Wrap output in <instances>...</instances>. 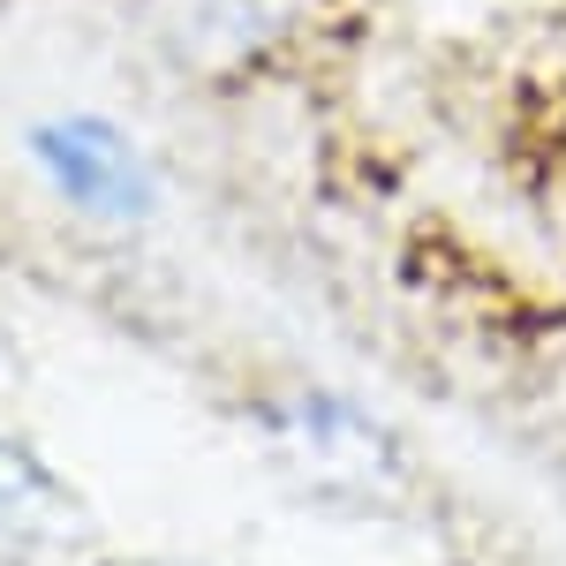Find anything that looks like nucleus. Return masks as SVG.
Segmentation results:
<instances>
[{
    "label": "nucleus",
    "mask_w": 566,
    "mask_h": 566,
    "mask_svg": "<svg viewBox=\"0 0 566 566\" xmlns=\"http://www.w3.org/2000/svg\"><path fill=\"white\" fill-rule=\"evenodd\" d=\"M317 0H144L159 61L197 84H234L310 31Z\"/></svg>",
    "instance_id": "nucleus-2"
},
{
    "label": "nucleus",
    "mask_w": 566,
    "mask_h": 566,
    "mask_svg": "<svg viewBox=\"0 0 566 566\" xmlns=\"http://www.w3.org/2000/svg\"><path fill=\"white\" fill-rule=\"evenodd\" d=\"M242 431L264 453V469L303 491L317 506H340V514H400L416 499V461L400 431H386L363 400L317 386V378H258L242 392Z\"/></svg>",
    "instance_id": "nucleus-1"
},
{
    "label": "nucleus",
    "mask_w": 566,
    "mask_h": 566,
    "mask_svg": "<svg viewBox=\"0 0 566 566\" xmlns=\"http://www.w3.org/2000/svg\"><path fill=\"white\" fill-rule=\"evenodd\" d=\"M76 528H84L76 491L39 453L0 438V566H39L45 552H69Z\"/></svg>",
    "instance_id": "nucleus-4"
},
{
    "label": "nucleus",
    "mask_w": 566,
    "mask_h": 566,
    "mask_svg": "<svg viewBox=\"0 0 566 566\" xmlns=\"http://www.w3.org/2000/svg\"><path fill=\"white\" fill-rule=\"evenodd\" d=\"M106 566H181V559H106Z\"/></svg>",
    "instance_id": "nucleus-5"
},
{
    "label": "nucleus",
    "mask_w": 566,
    "mask_h": 566,
    "mask_svg": "<svg viewBox=\"0 0 566 566\" xmlns=\"http://www.w3.org/2000/svg\"><path fill=\"white\" fill-rule=\"evenodd\" d=\"M31 159L61 189L69 212H91V219H144L151 212V167H144V151L114 122H98V114L39 122L31 129Z\"/></svg>",
    "instance_id": "nucleus-3"
}]
</instances>
